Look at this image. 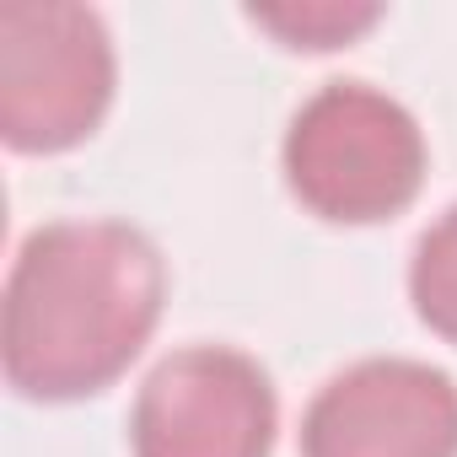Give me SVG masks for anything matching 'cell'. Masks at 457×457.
I'll list each match as a JSON object with an SVG mask.
<instances>
[{
  "instance_id": "obj_1",
  "label": "cell",
  "mask_w": 457,
  "mask_h": 457,
  "mask_svg": "<svg viewBox=\"0 0 457 457\" xmlns=\"http://www.w3.org/2000/svg\"><path fill=\"white\" fill-rule=\"evenodd\" d=\"M167 270L124 220H54L33 232L6 280V382L22 398H92L156 334Z\"/></svg>"
},
{
  "instance_id": "obj_2",
  "label": "cell",
  "mask_w": 457,
  "mask_h": 457,
  "mask_svg": "<svg viewBox=\"0 0 457 457\" xmlns=\"http://www.w3.org/2000/svg\"><path fill=\"white\" fill-rule=\"evenodd\" d=\"M286 183L318 220H387L409 210L425 183V135L387 92L366 81H328L286 129Z\"/></svg>"
},
{
  "instance_id": "obj_3",
  "label": "cell",
  "mask_w": 457,
  "mask_h": 457,
  "mask_svg": "<svg viewBox=\"0 0 457 457\" xmlns=\"http://www.w3.org/2000/svg\"><path fill=\"white\" fill-rule=\"evenodd\" d=\"M113 38L97 12L38 0L0 12V135L12 151L81 145L113 103Z\"/></svg>"
},
{
  "instance_id": "obj_4",
  "label": "cell",
  "mask_w": 457,
  "mask_h": 457,
  "mask_svg": "<svg viewBox=\"0 0 457 457\" xmlns=\"http://www.w3.org/2000/svg\"><path fill=\"white\" fill-rule=\"evenodd\" d=\"M270 371L226 345L172 350L129 409L135 457H270L275 452Z\"/></svg>"
},
{
  "instance_id": "obj_5",
  "label": "cell",
  "mask_w": 457,
  "mask_h": 457,
  "mask_svg": "<svg viewBox=\"0 0 457 457\" xmlns=\"http://www.w3.org/2000/svg\"><path fill=\"white\" fill-rule=\"evenodd\" d=\"M302 457H457V382L409 355H371L318 387Z\"/></svg>"
},
{
  "instance_id": "obj_6",
  "label": "cell",
  "mask_w": 457,
  "mask_h": 457,
  "mask_svg": "<svg viewBox=\"0 0 457 457\" xmlns=\"http://www.w3.org/2000/svg\"><path fill=\"white\" fill-rule=\"evenodd\" d=\"M409 296L430 334L457 345V204L430 226L409 264Z\"/></svg>"
},
{
  "instance_id": "obj_7",
  "label": "cell",
  "mask_w": 457,
  "mask_h": 457,
  "mask_svg": "<svg viewBox=\"0 0 457 457\" xmlns=\"http://www.w3.org/2000/svg\"><path fill=\"white\" fill-rule=\"evenodd\" d=\"M253 28L275 33L286 49H345L382 22V6H339V0H302V6L248 12Z\"/></svg>"
}]
</instances>
